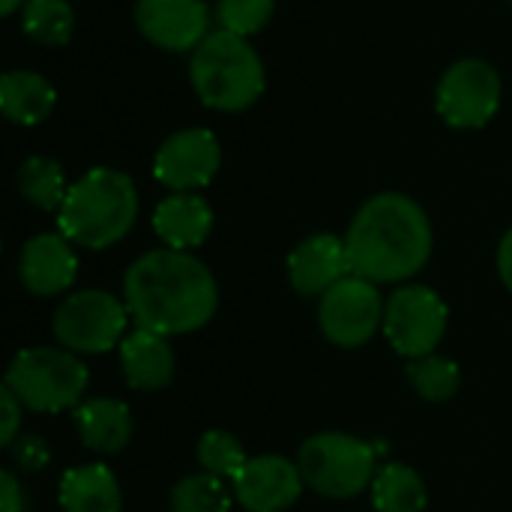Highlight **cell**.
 <instances>
[{
  "label": "cell",
  "mask_w": 512,
  "mask_h": 512,
  "mask_svg": "<svg viewBox=\"0 0 512 512\" xmlns=\"http://www.w3.org/2000/svg\"><path fill=\"white\" fill-rule=\"evenodd\" d=\"M138 33L171 54H192L213 30V9L207 0H135Z\"/></svg>",
  "instance_id": "7c38bea8"
},
{
  "label": "cell",
  "mask_w": 512,
  "mask_h": 512,
  "mask_svg": "<svg viewBox=\"0 0 512 512\" xmlns=\"http://www.w3.org/2000/svg\"><path fill=\"white\" fill-rule=\"evenodd\" d=\"M231 489L234 501L246 512H285L300 501L306 480L297 462L267 453L252 456L231 480Z\"/></svg>",
  "instance_id": "4fadbf2b"
},
{
  "label": "cell",
  "mask_w": 512,
  "mask_h": 512,
  "mask_svg": "<svg viewBox=\"0 0 512 512\" xmlns=\"http://www.w3.org/2000/svg\"><path fill=\"white\" fill-rule=\"evenodd\" d=\"M222 168V144L216 132L189 126L171 132L153 156V177L171 192H198L216 180Z\"/></svg>",
  "instance_id": "8fae6325"
},
{
  "label": "cell",
  "mask_w": 512,
  "mask_h": 512,
  "mask_svg": "<svg viewBox=\"0 0 512 512\" xmlns=\"http://www.w3.org/2000/svg\"><path fill=\"white\" fill-rule=\"evenodd\" d=\"M63 512H123V492L108 465H81L60 477Z\"/></svg>",
  "instance_id": "ffe728a7"
},
{
  "label": "cell",
  "mask_w": 512,
  "mask_h": 512,
  "mask_svg": "<svg viewBox=\"0 0 512 512\" xmlns=\"http://www.w3.org/2000/svg\"><path fill=\"white\" fill-rule=\"evenodd\" d=\"M345 276H351L345 237L318 231L300 240L288 255V282L300 297H324Z\"/></svg>",
  "instance_id": "5bb4252c"
},
{
  "label": "cell",
  "mask_w": 512,
  "mask_h": 512,
  "mask_svg": "<svg viewBox=\"0 0 512 512\" xmlns=\"http://www.w3.org/2000/svg\"><path fill=\"white\" fill-rule=\"evenodd\" d=\"M498 276H501L504 288L512 294V228L498 243Z\"/></svg>",
  "instance_id": "4dcf8cb0"
},
{
  "label": "cell",
  "mask_w": 512,
  "mask_h": 512,
  "mask_svg": "<svg viewBox=\"0 0 512 512\" xmlns=\"http://www.w3.org/2000/svg\"><path fill=\"white\" fill-rule=\"evenodd\" d=\"M306 489L330 501H348L372 489L378 450L345 432H318L303 441L297 456Z\"/></svg>",
  "instance_id": "8992f818"
},
{
  "label": "cell",
  "mask_w": 512,
  "mask_h": 512,
  "mask_svg": "<svg viewBox=\"0 0 512 512\" xmlns=\"http://www.w3.org/2000/svg\"><path fill=\"white\" fill-rule=\"evenodd\" d=\"M345 249L351 273L375 285L408 282L432 258V219L411 195L378 192L354 213L345 231Z\"/></svg>",
  "instance_id": "7a4b0ae2"
},
{
  "label": "cell",
  "mask_w": 512,
  "mask_h": 512,
  "mask_svg": "<svg viewBox=\"0 0 512 512\" xmlns=\"http://www.w3.org/2000/svg\"><path fill=\"white\" fill-rule=\"evenodd\" d=\"M12 456H15V462H18L24 471H39V468H45L48 459H51L48 447H45L42 438H36V435L18 438V441L12 444Z\"/></svg>",
  "instance_id": "f1b7e54d"
},
{
  "label": "cell",
  "mask_w": 512,
  "mask_h": 512,
  "mask_svg": "<svg viewBox=\"0 0 512 512\" xmlns=\"http://www.w3.org/2000/svg\"><path fill=\"white\" fill-rule=\"evenodd\" d=\"M504 102L501 72L480 57H462L444 69L435 87L438 117L459 132L486 129Z\"/></svg>",
  "instance_id": "52a82bcc"
},
{
  "label": "cell",
  "mask_w": 512,
  "mask_h": 512,
  "mask_svg": "<svg viewBox=\"0 0 512 512\" xmlns=\"http://www.w3.org/2000/svg\"><path fill=\"white\" fill-rule=\"evenodd\" d=\"M384 312L387 303L381 297V288L351 273L321 297L318 324L330 345L351 351L369 345L375 333L384 330Z\"/></svg>",
  "instance_id": "9c48e42d"
},
{
  "label": "cell",
  "mask_w": 512,
  "mask_h": 512,
  "mask_svg": "<svg viewBox=\"0 0 512 512\" xmlns=\"http://www.w3.org/2000/svg\"><path fill=\"white\" fill-rule=\"evenodd\" d=\"M405 378H408L411 390L426 402H450L462 387L459 363L450 360V357H441V354L408 360Z\"/></svg>",
  "instance_id": "cb8c5ba5"
},
{
  "label": "cell",
  "mask_w": 512,
  "mask_h": 512,
  "mask_svg": "<svg viewBox=\"0 0 512 512\" xmlns=\"http://www.w3.org/2000/svg\"><path fill=\"white\" fill-rule=\"evenodd\" d=\"M234 489L216 474H189L171 489V512H231Z\"/></svg>",
  "instance_id": "d4e9b609"
},
{
  "label": "cell",
  "mask_w": 512,
  "mask_h": 512,
  "mask_svg": "<svg viewBox=\"0 0 512 512\" xmlns=\"http://www.w3.org/2000/svg\"><path fill=\"white\" fill-rule=\"evenodd\" d=\"M189 81L204 108L240 114L264 96L267 66L246 36L216 27L189 57Z\"/></svg>",
  "instance_id": "277c9868"
},
{
  "label": "cell",
  "mask_w": 512,
  "mask_h": 512,
  "mask_svg": "<svg viewBox=\"0 0 512 512\" xmlns=\"http://www.w3.org/2000/svg\"><path fill=\"white\" fill-rule=\"evenodd\" d=\"M87 381V366L66 348H24L12 357L3 378L21 405L36 414L78 408L87 393Z\"/></svg>",
  "instance_id": "5b68a950"
},
{
  "label": "cell",
  "mask_w": 512,
  "mask_h": 512,
  "mask_svg": "<svg viewBox=\"0 0 512 512\" xmlns=\"http://www.w3.org/2000/svg\"><path fill=\"white\" fill-rule=\"evenodd\" d=\"M0 108L15 126H39L57 108V87L33 69H9L0 78Z\"/></svg>",
  "instance_id": "d6986e66"
},
{
  "label": "cell",
  "mask_w": 512,
  "mask_h": 512,
  "mask_svg": "<svg viewBox=\"0 0 512 512\" xmlns=\"http://www.w3.org/2000/svg\"><path fill=\"white\" fill-rule=\"evenodd\" d=\"M24 3H27V0H0V12H3V15H15V12L24 9Z\"/></svg>",
  "instance_id": "1f68e13d"
},
{
  "label": "cell",
  "mask_w": 512,
  "mask_h": 512,
  "mask_svg": "<svg viewBox=\"0 0 512 512\" xmlns=\"http://www.w3.org/2000/svg\"><path fill=\"white\" fill-rule=\"evenodd\" d=\"M21 414H24L21 399H18V396L3 384V390H0V444L12 447V444L18 441Z\"/></svg>",
  "instance_id": "83f0119b"
},
{
  "label": "cell",
  "mask_w": 512,
  "mask_h": 512,
  "mask_svg": "<svg viewBox=\"0 0 512 512\" xmlns=\"http://www.w3.org/2000/svg\"><path fill=\"white\" fill-rule=\"evenodd\" d=\"M21 30L45 48H60L75 33V9L69 0H27Z\"/></svg>",
  "instance_id": "603a6c76"
},
{
  "label": "cell",
  "mask_w": 512,
  "mask_h": 512,
  "mask_svg": "<svg viewBox=\"0 0 512 512\" xmlns=\"http://www.w3.org/2000/svg\"><path fill=\"white\" fill-rule=\"evenodd\" d=\"M450 309L429 285H402L390 294L384 312V336L405 360L429 357L447 336Z\"/></svg>",
  "instance_id": "30bf717a"
},
{
  "label": "cell",
  "mask_w": 512,
  "mask_h": 512,
  "mask_svg": "<svg viewBox=\"0 0 512 512\" xmlns=\"http://www.w3.org/2000/svg\"><path fill=\"white\" fill-rule=\"evenodd\" d=\"M132 315L111 291L87 288L69 294L51 321L54 339L72 354H105L126 339Z\"/></svg>",
  "instance_id": "ba28073f"
},
{
  "label": "cell",
  "mask_w": 512,
  "mask_h": 512,
  "mask_svg": "<svg viewBox=\"0 0 512 512\" xmlns=\"http://www.w3.org/2000/svg\"><path fill=\"white\" fill-rule=\"evenodd\" d=\"M213 15H216L219 30L252 39L273 21L276 0H216Z\"/></svg>",
  "instance_id": "4316f807"
},
{
  "label": "cell",
  "mask_w": 512,
  "mask_h": 512,
  "mask_svg": "<svg viewBox=\"0 0 512 512\" xmlns=\"http://www.w3.org/2000/svg\"><path fill=\"white\" fill-rule=\"evenodd\" d=\"M372 504L378 512H426L429 489L411 465L390 462L372 480Z\"/></svg>",
  "instance_id": "7402d4cb"
},
{
  "label": "cell",
  "mask_w": 512,
  "mask_h": 512,
  "mask_svg": "<svg viewBox=\"0 0 512 512\" xmlns=\"http://www.w3.org/2000/svg\"><path fill=\"white\" fill-rule=\"evenodd\" d=\"M510 6H512V0H510Z\"/></svg>",
  "instance_id": "d6a6232c"
},
{
  "label": "cell",
  "mask_w": 512,
  "mask_h": 512,
  "mask_svg": "<svg viewBox=\"0 0 512 512\" xmlns=\"http://www.w3.org/2000/svg\"><path fill=\"white\" fill-rule=\"evenodd\" d=\"M195 459L201 465V471L207 474H216L222 480H234L240 474V468L249 462L243 444L237 441V435L225 432V429H210L198 438V447H195Z\"/></svg>",
  "instance_id": "484cf974"
},
{
  "label": "cell",
  "mask_w": 512,
  "mask_h": 512,
  "mask_svg": "<svg viewBox=\"0 0 512 512\" xmlns=\"http://www.w3.org/2000/svg\"><path fill=\"white\" fill-rule=\"evenodd\" d=\"M123 303L141 330L186 336L207 327L219 309V285L192 252L153 249L135 258L123 276Z\"/></svg>",
  "instance_id": "6da1fadb"
},
{
  "label": "cell",
  "mask_w": 512,
  "mask_h": 512,
  "mask_svg": "<svg viewBox=\"0 0 512 512\" xmlns=\"http://www.w3.org/2000/svg\"><path fill=\"white\" fill-rule=\"evenodd\" d=\"M0 498H3V512H24V495L15 480V474L3 471L0 474Z\"/></svg>",
  "instance_id": "f546056e"
},
{
  "label": "cell",
  "mask_w": 512,
  "mask_h": 512,
  "mask_svg": "<svg viewBox=\"0 0 512 512\" xmlns=\"http://www.w3.org/2000/svg\"><path fill=\"white\" fill-rule=\"evenodd\" d=\"M60 231L36 234L21 246L18 279L33 297H57L72 288L78 276V255Z\"/></svg>",
  "instance_id": "9a60e30c"
},
{
  "label": "cell",
  "mask_w": 512,
  "mask_h": 512,
  "mask_svg": "<svg viewBox=\"0 0 512 512\" xmlns=\"http://www.w3.org/2000/svg\"><path fill=\"white\" fill-rule=\"evenodd\" d=\"M75 432L81 444L93 453L114 456L132 441V411L126 402L111 396L87 399L75 408Z\"/></svg>",
  "instance_id": "ac0fdd59"
},
{
  "label": "cell",
  "mask_w": 512,
  "mask_h": 512,
  "mask_svg": "<svg viewBox=\"0 0 512 512\" xmlns=\"http://www.w3.org/2000/svg\"><path fill=\"white\" fill-rule=\"evenodd\" d=\"M138 189L126 171L96 165L84 171L57 213V231L81 249H111L138 222Z\"/></svg>",
  "instance_id": "3957f363"
},
{
  "label": "cell",
  "mask_w": 512,
  "mask_h": 512,
  "mask_svg": "<svg viewBox=\"0 0 512 512\" xmlns=\"http://www.w3.org/2000/svg\"><path fill=\"white\" fill-rule=\"evenodd\" d=\"M213 225V207L198 192H171L153 210V231L168 249L192 252L204 246Z\"/></svg>",
  "instance_id": "2e32d148"
},
{
  "label": "cell",
  "mask_w": 512,
  "mask_h": 512,
  "mask_svg": "<svg viewBox=\"0 0 512 512\" xmlns=\"http://www.w3.org/2000/svg\"><path fill=\"white\" fill-rule=\"evenodd\" d=\"M120 369L132 390L156 393V390L168 387L174 381V369H177L171 339L162 333L135 327L120 342Z\"/></svg>",
  "instance_id": "e0dca14e"
},
{
  "label": "cell",
  "mask_w": 512,
  "mask_h": 512,
  "mask_svg": "<svg viewBox=\"0 0 512 512\" xmlns=\"http://www.w3.org/2000/svg\"><path fill=\"white\" fill-rule=\"evenodd\" d=\"M15 186H18L21 198L30 201L36 210L60 213L72 183H66V171H63V165L57 159H51V156H27L18 165Z\"/></svg>",
  "instance_id": "44dd1931"
}]
</instances>
